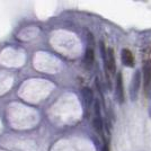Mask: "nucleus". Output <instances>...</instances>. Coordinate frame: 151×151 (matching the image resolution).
I'll list each match as a JSON object with an SVG mask.
<instances>
[{
  "label": "nucleus",
  "mask_w": 151,
  "mask_h": 151,
  "mask_svg": "<svg viewBox=\"0 0 151 151\" xmlns=\"http://www.w3.org/2000/svg\"><path fill=\"white\" fill-rule=\"evenodd\" d=\"M140 85H141V72L137 70L133 73L132 80H131V86H130V98H131L132 101H135L137 98H138Z\"/></svg>",
  "instance_id": "2"
},
{
  "label": "nucleus",
  "mask_w": 151,
  "mask_h": 151,
  "mask_svg": "<svg viewBox=\"0 0 151 151\" xmlns=\"http://www.w3.org/2000/svg\"><path fill=\"white\" fill-rule=\"evenodd\" d=\"M105 64V69L107 72H109L111 75L116 73V60H115V53L112 47L107 49V58Z\"/></svg>",
  "instance_id": "4"
},
{
  "label": "nucleus",
  "mask_w": 151,
  "mask_h": 151,
  "mask_svg": "<svg viewBox=\"0 0 151 151\" xmlns=\"http://www.w3.org/2000/svg\"><path fill=\"white\" fill-rule=\"evenodd\" d=\"M115 97L120 104H123L125 101V91H124V83H123V75L119 71L115 80Z\"/></svg>",
  "instance_id": "3"
},
{
  "label": "nucleus",
  "mask_w": 151,
  "mask_h": 151,
  "mask_svg": "<svg viewBox=\"0 0 151 151\" xmlns=\"http://www.w3.org/2000/svg\"><path fill=\"white\" fill-rule=\"evenodd\" d=\"M99 52H101V59H103V61L105 63L106 62V58H107V49H106V46H105V43H104L103 41L99 42Z\"/></svg>",
  "instance_id": "9"
},
{
  "label": "nucleus",
  "mask_w": 151,
  "mask_h": 151,
  "mask_svg": "<svg viewBox=\"0 0 151 151\" xmlns=\"http://www.w3.org/2000/svg\"><path fill=\"white\" fill-rule=\"evenodd\" d=\"M94 113L96 117H101V101L98 99H95L94 101Z\"/></svg>",
  "instance_id": "10"
},
{
  "label": "nucleus",
  "mask_w": 151,
  "mask_h": 151,
  "mask_svg": "<svg viewBox=\"0 0 151 151\" xmlns=\"http://www.w3.org/2000/svg\"><path fill=\"white\" fill-rule=\"evenodd\" d=\"M93 126H94L95 131L101 132L103 131V127H104V122L101 120V117H96L95 116L94 119H93Z\"/></svg>",
  "instance_id": "8"
},
{
  "label": "nucleus",
  "mask_w": 151,
  "mask_h": 151,
  "mask_svg": "<svg viewBox=\"0 0 151 151\" xmlns=\"http://www.w3.org/2000/svg\"><path fill=\"white\" fill-rule=\"evenodd\" d=\"M143 88L145 97H151V60L143 64Z\"/></svg>",
  "instance_id": "1"
},
{
  "label": "nucleus",
  "mask_w": 151,
  "mask_h": 151,
  "mask_svg": "<svg viewBox=\"0 0 151 151\" xmlns=\"http://www.w3.org/2000/svg\"><path fill=\"white\" fill-rule=\"evenodd\" d=\"M81 95L82 98H83V101H85V105L87 107L91 106V104H94L95 101V97H94V93L91 88L89 87H83L81 89Z\"/></svg>",
  "instance_id": "6"
},
{
  "label": "nucleus",
  "mask_w": 151,
  "mask_h": 151,
  "mask_svg": "<svg viewBox=\"0 0 151 151\" xmlns=\"http://www.w3.org/2000/svg\"><path fill=\"white\" fill-rule=\"evenodd\" d=\"M94 60H95L94 50H93V49H90V47H88V49L86 50L85 57H83V63H85V65H86V67H91V65H93V63H94Z\"/></svg>",
  "instance_id": "7"
},
{
  "label": "nucleus",
  "mask_w": 151,
  "mask_h": 151,
  "mask_svg": "<svg viewBox=\"0 0 151 151\" xmlns=\"http://www.w3.org/2000/svg\"><path fill=\"white\" fill-rule=\"evenodd\" d=\"M87 40H88V42H89L90 49H93V46L95 45V41H94V35H93L90 32H87Z\"/></svg>",
  "instance_id": "11"
},
{
  "label": "nucleus",
  "mask_w": 151,
  "mask_h": 151,
  "mask_svg": "<svg viewBox=\"0 0 151 151\" xmlns=\"http://www.w3.org/2000/svg\"><path fill=\"white\" fill-rule=\"evenodd\" d=\"M101 151H109V148H108V145H105L104 147H103V150Z\"/></svg>",
  "instance_id": "12"
},
{
  "label": "nucleus",
  "mask_w": 151,
  "mask_h": 151,
  "mask_svg": "<svg viewBox=\"0 0 151 151\" xmlns=\"http://www.w3.org/2000/svg\"><path fill=\"white\" fill-rule=\"evenodd\" d=\"M121 60H122V63L125 67H129V68L134 67V57H133L132 52L130 50H127V49L122 50V52H121Z\"/></svg>",
  "instance_id": "5"
}]
</instances>
